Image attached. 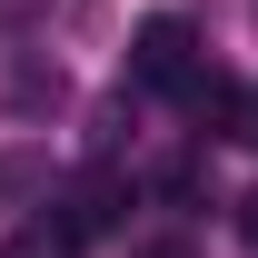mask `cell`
<instances>
[{"label": "cell", "mask_w": 258, "mask_h": 258, "mask_svg": "<svg viewBox=\"0 0 258 258\" xmlns=\"http://www.w3.org/2000/svg\"><path fill=\"white\" fill-rule=\"evenodd\" d=\"M129 80H139V90H169V99L199 80V30L179 20V10L139 20V40H129Z\"/></svg>", "instance_id": "1"}, {"label": "cell", "mask_w": 258, "mask_h": 258, "mask_svg": "<svg viewBox=\"0 0 258 258\" xmlns=\"http://www.w3.org/2000/svg\"><path fill=\"white\" fill-rule=\"evenodd\" d=\"M109 219H119V179H109V169H99V179H80V189L60 199V228H70V238H99Z\"/></svg>", "instance_id": "2"}, {"label": "cell", "mask_w": 258, "mask_h": 258, "mask_svg": "<svg viewBox=\"0 0 258 258\" xmlns=\"http://www.w3.org/2000/svg\"><path fill=\"white\" fill-rule=\"evenodd\" d=\"M30 189H50V159H40V149H0V209L30 199Z\"/></svg>", "instance_id": "3"}, {"label": "cell", "mask_w": 258, "mask_h": 258, "mask_svg": "<svg viewBox=\"0 0 258 258\" xmlns=\"http://www.w3.org/2000/svg\"><path fill=\"white\" fill-rule=\"evenodd\" d=\"M209 119H219L238 149H258V90H219V109H209Z\"/></svg>", "instance_id": "4"}, {"label": "cell", "mask_w": 258, "mask_h": 258, "mask_svg": "<svg viewBox=\"0 0 258 258\" xmlns=\"http://www.w3.org/2000/svg\"><path fill=\"white\" fill-rule=\"evenodd\" d=\"M70 248H80V238H70L60 219H40V228H20V238H10L0 258H70Z\"/></svg>", "instance_id": "5"}, {"label": "cell", "mask_w": 258, "mask_h": 258, "mask_svg": "<svg viewBox=\"0 0 258 258\" xmlns=\"http://www.w3.org/2000/svg\"><path fill=\"white\" fill-rule=\"evenodd\" d=\"M248 238H258V199H248Z\"/></svg>", "instance_id": "6"}, {"label": "cell", "mask_w": 258, "mask_h": 258, "mask_svg": "<svg viewBox=\"0 0 258 258\" xmlns=\"http://www.w3.org/2000/svg\"><path fill=\"white\" fill-rule=\"evenodd\" d=\"M149 258H189V248H149Z\"/></svg>", "instance_id": "7"}]
</instances>
